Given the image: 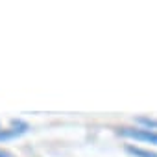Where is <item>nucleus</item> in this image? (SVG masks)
Returning a JSON list of instances; mask_svg holds the SVG:
<instances>
[{"label":"nucleus","instance_id":"nucleus-1","mask_svg":"<svg viewBox=\"0 0 157 157\" xmlns=\"http://www.w3.org/2000/svg\"><path fill=\"white\" fill-rule=\"evenodd\" d=\"M118 133L122 137L133 139V140H140V142H150V144H157V131L151 129H135V128H122L118 129Z\"/></svg>","mask_w":157,"mask_h":157},{"label":"nucleus","instance_id":"nucleus-2","mask_svg":"<svg viewBox=\"0 0 157 157\" xmlns=\"http://www.w3.org/2000/svg\"><path fill=\"white\" fill-rule=\"evenodd\" d=\"M126 153L133 155V157H157V151L140 148V146H133V144H126Z\"/></svg>","mask_w":157,"mask_h":157},{"label":"nucleus","instance_id":"nucleus-3","mask_svg":"<svg viewBox=\"0 0 157 157\" xmlns=\"http://www.w3.org/2000/svg\"><path fill=\"white\" fill-rule=\"evenodd\" d=\"M0 157H15L13 153H10L8 150H2V148H0Z\"/></svg>","mask_w":157,"mask_h":157},{"label":"nucleus","instance_id":"nucleus-4","mask_svg":"<svg viewBox=\"0 0 157 157\" xmlns=\"http://www.w3.org/2000/svg\"><path fill=\"white\" fill-rule=\"evenodd\" d=\"M0 128H2V126H0Z\"/></svg>","mask_w":157,"mask_h":157}]
</instances>
